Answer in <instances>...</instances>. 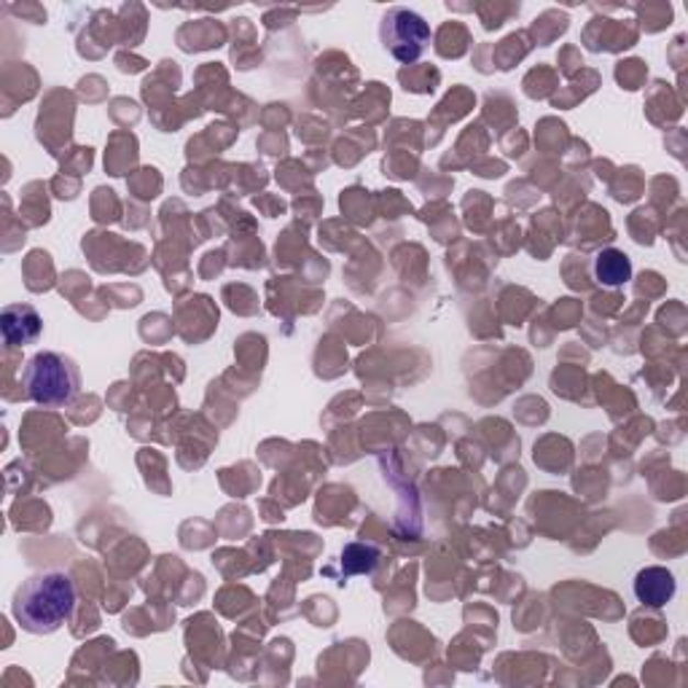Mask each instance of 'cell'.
Listing matches in <instances>:
<instances>
[{
    "label": "cell",
    "instance_id": "8992f818",
    "mask_svg": "<svg viewBox=\"0 0 688 688\" xmlns=\"http://www.w3.org/2000/svg\"><path fill=\"white\" fill-rule=\"evenodd\" d=\"M595 280L606 288H621L632 280L635 269H632V258L619 247H606L595 256Z\"/></svg>",
    "mask_w": 688,
    "mask_h": 688
},
{
    "label": "cell",
    "instance_id": "52a82bcc",
    "mask_svg": "<svg viewBox=\"0 0 688 688\" xmlns=\"http://www.w3.org/2000/svg\"><path fill=\"white\" fill-rule=\"evenodd\" d=\"M382 559V552L374 543L355 541L347 543L342 552V573L344 576H364V573H374V567Z\"/></svg>",
    "mask_w": 688,
    "mask_h": 688
},
{
    "label": "cell",
    "instance_id": "277c9868",
    "mask_svg": "<svg viewBox=\"0 0 688 688\" xmlns=\"http://www.w3.org/2000/svg\"><path fill=\"white\" fill-rule=\"evenodd\" d=\"M0 329L9 347H25L38 340L44 320L33 304H5L0 312Z\"/></svg>",
    "mask_w": 688,
    "mask_h": 688
},
{
    "label": "cell",
    "instance_id": "6da1fadb",
    "mask_svg": "<svg viewBox=\"0 0 688 688\" xmlns=\"http://www.w3.org/2000/svg\"><path fill=\"white\" fill-rule=\"evenodd\" d=\"M76 602L78 591L74 576L65 570H44L30 576L16 589L11 613L30 635H52L74 619Z\"/></svg>",
    "mask_w": 688,
    "mask_h": 688
},
{
    "label": "cell",
    "instance_id": "3957f363",
    "mask_svg": "<svg viewBox=\"0 0 688 688\" xmlns=\"http://www.w3.org/2000/svg\"><path fill=\"white\" fill-rule=\"evenodd\" d=\"M379 41L398 63H418L431 46V25L422 20L418 11L393 5V9L385 11L382 22H379Z\"/></svg>",
    "mask_w": 688,
    "mask_h": 688
},
{
    "label": "cell",
    "instance_id": "5b68a950",
    "mask_svg": "<svg viewBox=\"0 0 688 688\" xmlns=\"http://www.w3.org/2000/svg\"><path fill=\"white\" fill-rule=\"evenodd\" d=\"M635 597L640 606L648 608H664L678 591V581H675L673 570L662 565H651L643 567V570L635 576Z\"/></svg>",
    "mask_w": 688,
    "mask_h": 688
},
{
    "label": "cell",
    "instance_id": "7a4b0ae2",
    "mask_svg": "<svg viewBox=\"0 0 688 688\" xmlns=\"http://www.w3.org/2000/svg\"><path fill=\"white\" fill-rule=\"evenodd\" d=\"M22 385H25L30 401L41 403V407H68L81 390V371L68 355L44 349L27 360L25 371H22Z\"/></svg>",
    "mask_w": 688,
    "mask_h": 688
}]
</instances>
